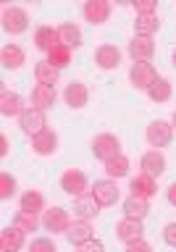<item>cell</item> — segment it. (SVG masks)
Segmentation results:
<instances>
[{"label": "cell", "instance_id": "10", "mask_svg": "<svg viewBox=\"0 0 176 252\" xmlns=\"http://www.w3.org/2000/svg\"><path fill=\"white\" fill-rule=\"evenodd\" d=\"M142 234H145V226H142V220L137 218H121L116 223V236L121 239L124 244H132V242H140Z\"/></svg>", "mask_w": 176, "mask_h": 252}, {"label": "cell", "instance_id": "14", "mask_svg": "<svg viewBox=\"0 0 176 252\" xmlns=\"http://www.w3.org/2000/svg\"><path fill=\"white\" fill-rule=\"evenodd\" d=\"M63 100H66V105L71 110H82L87 105V100H90V92H87V87L82 82H71L63 90Z\"/></svg>", "mask_w": 176, "mask_h": 252}, {"label": "cell", "instance_id": "21", "mask_svg": "<svg viewBox=\"0 0 176 252\" xmlns=\"http://www.w3.org/2000/svg\"><path fill=\"white\" fill-rule=\"evenodd\" d=\"M24 97L21 94H16V92H3L0 94V113L8 116V118H13V116H21L24 113Z\"/></svg>", "mask_w": 176, "mask_h": 252}, {"label": "cell", "instance_id": "29", "mask_svg": "<svg viewBox=\"0 0 176 252\" xmlns=\"http://www.w3.org/2000/svg\"><path fill=\"white\" fill-rule=\"evenodd\" d=\"M19 210H27V213H42L45 210V197L39 192H24L21 200H19Z\"/></svg>", "mask_w": 176, "mask_h": 252}, {"label": "cell", "instance_id": "8", "mask_svg": "<svg viewBox=\"0 0 176 252\" xmlns=\"http://www.w3.org/2000/svg\"><path fill=\"white\" fill-rule=\"evenodd\" d=\"M110 3L108 0H87V3L82 5V16L84 21H90L92 27H100V24H106L110 19Z\"/></svg>", "mask_w": 176, "mask_h": 252}, {"label": "cell", "instance_id": "41", "mask_svg": "<svg viewBox=\"0 0 176 252\" xmlns=\"http://www.w3.org/2000/svg\"><path fill=\"white\" fill-rule=\"evenodd\" d=\"M171 63H174V68H176V50H174V55H171Z\"/></svg>", "mask_w": 176, "mask_h": 252}, {"label": "cell", "instance_id": "11", "mask_svg": "<svg viewBox=\"0 0 176 252\" xmlns=\"http://www.w3.org/2000/svg\"><path fill=\"white\" fill-rule=\"evenodd\" d=\"M29 100H32V108H37V110H47V108H53V105H55V100H58V92H55V87L35 84V87H32Z\"/></svg>", "mask_w": 176, "mask_h": 252}, {"label": "cell", "instance_id": "17", "mask_svg": "<svg viewBox=\"0 0 176 252\" xmlns=\"http://www.w3.org/2000/svg\"><path fill=\"white\" fill-rule=\"evenodd\" d=\"M66 239L74 244V247L95 239V236H92V223H90V220H82V218L71 220V226H69V231H66Z\"/></svg>", "mask_w": 176, "mask_h": 252}, {"label": "cell", "instance_id": "18", "mask_svg": "<svg viewBox=\"0 0 176 252\" xmlns=\"http://www.w3.org/2000/svg\"><path fill=\"white\" fill-rule=\"evenodd\" d=\"M24 236H27V231L19 226H8L0 231V250L5 252H19L24 247Z\"/></svg>", "mask_w": 176, "mask_h": 252}, {"label": "cell", "instance_id": "32", "mask_svg": "<svg viewBox=\"0 0 176 252\" xmlns=\"http://www.w3.org/2000/svg\"><path fill=\"white\" fill-rule=\"evenodd\" d=\"M39 223H42V220L37 218V213H27V210H19L16 213V220H13V226L24 228V231H37Z\"/></svg>", "mask_w": 176, "mask_h": 252}, {"label": "cell", "instance_id": "2", "mask_svg": "<svg viewBox=\"0 0 176 252\" xmlns=\"http://www.w3.org/2000/svg\"><path fill=\"white\" fill-rule=\"evenodd\" d=\"M90 194L95 197V202H98L100 208H110V205L118 202L121 189L116 187L113 179H100V181H95V184L90 187Z\"/></svg>", "mask_w": 176, "mask_h": 252}, {"label": "cell", "instance_id": "20", "mask_svg": "<svg viewBox=\"0 0 176 252\" xmlns=\"http://www.w3.org/2000/svg\"><path fill=\"white\" fill-rule=\"evenodd\" d=\"M124 216L126 218H137V220H145L150 216V202L142 200V197H134L129 194L124 200Z\"/></svg>", "mask_w": 176, "mask_h": 252}, {"label": "cell", "instance_id": "30", "mask_svg": "<svg viewBox=\"0 0 176 252\" xmlns=\"http://www.w3.org/2000/svg\"><path fill=\"white\" fill-rule=\"evenodd\" d=\"M171 92H174V87L169 79H158V82L147 90V97L153 100V102H169L171 100Z\"/></svg>", "mask_w": 176, "mask_h": 252}, {"label": "cell", "instance_id": "5", "mask_svg": "<svg viewBox=\"0 0 176 252\" xmlns=\"http://www.w3.org/2000/svg\"><path fill=\"white\" fill-rule=\"evenodd\" d=\"M27 27H29V16H27L24 8H19V5L3 8V29L8 32V34H13V37L16 34H24Z\"/></svg>", "mask_w": 176, "mask_h": 252}, {"label": "cell", "instance_id": "19", "mask_svg": "<svg viewBox=\"0 0 176 252\" xmlns=\"http://www.w3.org/2000/svg\"><path fill=\"white\" fill-rule=\"evenodd\" d=\"M55 45H61V37H58V29L47 27V24H42V27H37L35 32V47L42 53H50Z\"/></svg>", "mask_w": 176, "mask_h": 252}, {"label": "cell", "instance_id": "25", "mask_svg": "<svg viewBox=\"0 0 176 252\" xmlns=\"http://www.w3.org/2000/svg\"><path fill=\"white\" fill-rule=\"evenodd\" d=\"M58 74L61 71L50 66L47 61H37V66H35V79H37V84H47V87H55L58 84Z\"/></svg>", "mask_w": 176, "mask_h": 252}, {"label": "cell", "instance_id": "39", "mask_svg": "<svg viewBox=\"0 0 176 252\" xmlns=\"http://www.w3.org/2000/svg\"><path fill=\"white\" fill-rule=\"evenodd\" d=\"M166 200H169V205H174V208H176V181H174L169 189H166Z\"/></svg>", "mask_w": 176, "mask_h": 252}, {"label": "cell", "instance_id": "1", "mask_svg": "<svg viewBox=\"0 0 176 252\" xmlns=\"http://www.w3.org/2000/svg\"><path fill=\"white\" fill-rule=\"evenodd\" d=\"M92 155L103 163L113 160L116 155H121V142H118L116 134H98L92 139Z\"/></svg>", "mask_w": 176, "mask_h": 252}, {"label": "cell", "instance_id": "7", "mask_svg": "<svg viewBox=\"0 0 176 252\" xmlns=\"http://www.w3.org/2000/svg\"><path fill=\"white\" fill-rule=\"evenodd\" d=\"M42 226L47 228V231H53V234H66L69 226H71L69 210H66V208H58V205L47 208L45 216H42Z\"/></svg>", "mask_w": 176, "mask_h": 252}, {"label": "cell", "instance_id": "43", "mask_svg": "<svg viewBox=\"0 0 176 252\" xmlns=\"http://www.w3.org/2000/svg\"><path fill=\"white\" fill-rule=\"evenodd\" d=\"M0 252H5V250H0Z\"/></svg>", "mask_w": 176, "mask_h": 252}, {"label": "cell", "instance_id": "26", "mask_svg": "<svg viewBox=\"0 0 176 252\" xmlns=\"http://www.w3.org/2000/svg\"><path fill=\"white\" fill-rule=\"evenodd\" d=\"M58 37H61V45H66V47H79L82 45V29L76 27V24H61L58 27Z\"/></svg>", "mask_w": 176, "mask_h": 252}, {"label": "cell", "instance_id": "3", "mask_svg": "<svg viewBox=\"0 0 176 252\" xmlns=\"http://www.w3.org/2000/svg\"><path fill=\"white\" fill-rule=\"evenodd\" d=\"M19 126L27 137H39L42 131H47V118H45V110H37V108H27L24 113L19 116Z\"/></svg>", "mask_w": 176, "mask_h": 252}, {"label": "cell", "instance_id": "13", "mask_svg": "<svg viewBox=\"0 0 176 252\" xmlns=\"http://www.w3.org/2000/svg\"><path fill=\"white\" fill-rule=\"evenodd\" d=\"M95 63H98V68H103V71H113V68H118V63H121V50H118L116 45H100L98 50H95Z\"/></svg>", "mask_w": 176, "mask_h": 252}, {"label": "cell", "instance_id": "35", "mask_svg": "<svg viewBox=\"0 0 176 252\" xmlns=\"http://www.w3.org/2000/svg\"><path fill=\"white\" fill-rule=\"evenodd\" d=\"M29 252H58V250H55L53 239H47V236H39V239H32Z\"/></svg>", "mask_w": 176, "mask_h": 252}, {"label": "cell", "instance_id": "9", "mask_svg": "<svg viewBox=\"0 0 176 252\" xmlns=\"http://www.w3.org/2000/svg\"><path fill=\"white\" fill-rule=\"evenodd\" d=\"M171 139H174V124L169 121H153L147 126V142H150V147H155V150H161L166 145H171Z\"/></svg>", "mask_w": 176, "mask_h": 252}, {"label": "cell", "instance_id": "36", "mask_svg": "<svg viewBox=\"0 0 176 252\" xmlns=\"http://www.w3.org/2000/svg\"><path fill=\"white\" fill-rule=\"evenodd\" d=\"M76 252H106V247H103V242H100V239H90V242L79 244Z\"/></svg>", "mask_w": 176, "mask_h": 252}, {"label": "cell", "instance_id": "23", "mask_svg": "<svg viewBox=\"0 0 176 252\" xmlns=\"http://www.w3.org/2000/svg\"><path fill=\"white\" fill-rule=\"evenodd\" d=\"M32 150H35L37 155H53L55 150H58V134L55 131H42L39 137L32 139Z\"/></svg>", "mask_w": 176, "mask_h": 252}, {"label": "cell", "instance_id": "6", "mask_svg": "<svg viewBox=\"0 0 176 252\" xmlns=\"http://www.w3.org/2000/svg\"><path fill=\"white\" fill-rule=\"evenodd\" d=\"M61 189L69 197H82L87 189H90V181H87V176L79 168H69V171H63V176H61Z\"/></svg>", "mask_w": 176, "mask_h": 252}, {"label": "cell", "instance_id": "4", "mask_svg": "<svg viewBox=\"0 0 176 252\" xmlns=\"http://www.w3.org/2000/svg\"><path fill=\"white\" fill-rule=\"evenodd\" d=\"M158 71H155V66L153 63H147V61H140V63H134L132 66V71H129V82H132V87H137V90H150L155 82H158Z\"/></svg>", "mask_w": 176, "mask_h": 252}, {"label": "cell", "instance_id": "38", "mask_svg": "<svg viewBox=\"0 0 176 252\" xmlns=\"http://www.w3.org/2000/svg\"><path fill=\"white\" fill-rule=\"evenodd\" d=\"M126 252H153V247H150V242L140 239V242H132V244H126Z\"/></svg>", "mask_w": 176, "mask_h": 252}, {"label": "cell", "instance_id": "40", "mask_svg": "<svg viewBox=\"0 0 176 252\" xmlns=\"http://www.w3.org/2000/svg\"><path fill=\"white\" fill-rule=\"evenodd\" d=\"M0 155H3V158L8 155V139L5 137H0Z\"/></svg>", "mask_w": 176, "mask_h": 252}, {"label": "cell", "instance_id": "16", "mask_svg": "<svg viewBox=\"0 0 176 252\" xmlns=\"http://www.w3.org/2000/svg\"><path fill=\"white\" fill-rule=\"evenodd\" d=\"M129 189L134 197H142V200H150V197H155L158 192V184L153 176H147V173H137L132 181H129Z\"/></svg>", "mask_w": 176, "mask_h": 252}, {"label": "cell", "instance_id": "27", "mask_svg": "<svg viewBox=\"0 0 176 252\" xmlns=\"http://www.w3.org/2000/svg\"><path fill=\"white\" fill-rule=\"evenodd\" d=\"M0 63H3L5 68H21V63H24V50L19 45H5L3 50H0Z\"/></svg>", "mask_w": 176, "mask_h": 252}, {"label": "cell", "instance_id": "37", "mask_svg": "<svg viewBox=\"0 0 176 252\" xmlns=\"http://www.w3.org/2000/svg\"><path fill=\"white\" fill-rule=\"evenodd\" d=\"M163 242L169 244V247H176V223H169L163 228Z\"/></svg>", "mask_w": 176, "mask_h": 252}, {"label": "cell", "instance_id": "31", "mask_svg": "<svg viewBox=\"0 0 176 252\" xmlns=\"http://www.w3.org/2000/svg\"><path fill=\"white\" fill-rule=\"evenodd\" d=\"M47 63L50 66H55V68H66L69 63H71V47H66V45H55L50 53H47Z\"/></svg>", "mask_w": 176, "mask_h": 252}, {"label": "cell", "instance_id": "12", "mask_svg": "<svg viewBox=\"0 0 176 252\" xmlns=\"http://www.w3.org/2000/svg\"><path fill=\"white\" fill-rule=\"evenodd\" d=\"M140 168H142V173H147V176H153V179L163 176V171H166L163 153L161 150H147V153L140 158Z\"/></svg>", "mask_w": 176, "mask_h": 252}, {"label": "cell", "instance_id": "28", "mask_svg": "<svg viewBox=\"0 0 176 252\" xmlns=\"http://www.w3.org/2000/svg\"><path fill=\"white\" fill-rule=\"evenodd\" d=\"M106 173H108V179H124V176H129V158H126L124 153L121 155H116L113 160H108L106 163Z\"/></svg>", "mask_w": 176, "mask_h": 252}, {"label": "cell", "instance_id": "22", "mask_svg": "<svg viewBox=\"0 0 176 252\" xmlns=\"http://www.w3.org/2000/svg\"><path fill=\"white\" fill-rule=\"evenodd\" d=\"M98 213H100V205L95 202L92 194H82V197H76V200H74V216L76 218L90 220V218L98 216Z\"/></svg>", "mask_w": 176, "mask_h": 252}, {"label": "cell", "instance_id": "33", "mask_svg": "<svg viewBox=\"0 0 176 252\" xmlns=\"http://www.w3.org/2000/svg\"><path fill=\"white\" fill-rule=\"evenodd\" d=\"M16 194V179L8 171L0 173V200H11Z\"/></svg>", "mask_w": 176, "mask_h": 252}, {"label": "cell", "instance_id": "24", "mask_svg": "<svg viewBox=\"0 0 176 252\" xmlns=\"http://www.w3.org/2000/svg\"><path fill=\"white\" fill-rule=\"evenodd\" d=\"M158 29H161L158 16H137L134 19V37H153Z\"/></svg>", "mask_w": 176, "mask_h": 252}, {"label": "cell", "instance_id": "42", "mask_svg": "<svg viewBox=\"0 0 176 252\" xmlns=\"http://www.w3.org/2000/svg\"><path fill=\"white\" fill-rule=\"evenodd\" d=\"M171 124H174V129H176V113H174V118H171Z\"/></svg>", "mask_w": 176, "mask_h": 252}, {"label": "cell", "instance_id": "34", "mask_svg": "<svg viewBox=\"0 0 176 252\" xmlns=\"http://www.w3.org/2000/svg\"><path fill=\"white\" fill-rule=\"evenodd\" d=\"M132 8L137 16H158V0H134Z\"/></svg>", "mask_w": 176, "mask_h": 252}, {"label": "cell", "instance_id": "15", "mask_svg": "<svg viewBox=\"0 0 176 252\" xmlns=\"http://www.w3.org/2000/svg\"><path fill=\"white\" fill-rule=\"evenodd\" d=\"M153 53H155L153 37H134L132 42H129V55H132L134 63H140V61H147V63H150Z\"/></svg>", "mask_w": 176, "mask_h": 252}]
</instances>
